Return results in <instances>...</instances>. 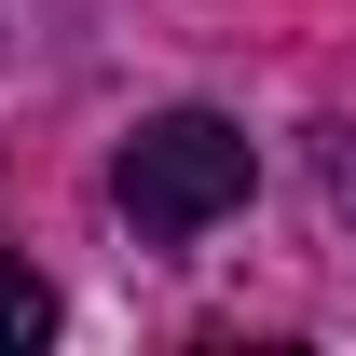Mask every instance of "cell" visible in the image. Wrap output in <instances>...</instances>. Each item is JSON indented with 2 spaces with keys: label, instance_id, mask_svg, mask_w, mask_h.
I'll return each instance as SVG.
<instances>
[{
  "label": "cell",
  "instance_id": "6da1fadb",
  "mask_svg": "<svg viewBox=\"0 0 356 356\" xmlns=\"http://www.w3.org/2000/svg\"><path fill=\"white\" fill-rule=\"evenodd\" d=\"M247 178H261L247 124H220V110H165V124H137V137H124L110 206H124L151 247H192L206 220H233V206H247Z\"/></svg>",
  "mask_w": 356,
  "mask_h": 356
},
{
  "label": "cell",
  "instance_id": "7a4b0ae2",
  "mask_svg": "<svg viewBox=\"0 0 356 356\" xmlns=\"http://www.w3.org/2000/svg\"><path fill=\"white\" fill-rule=\"evenodd\" d=\"M42 329H55V288L28 261H0V343H42Z\"/></svg>",
  "mask_w": 356,
  "mask_h": 356
},
{
  "label": "cell",
  "instance_id": "3957f363",
  "mask_svg": "<svg viewBox=\"0 0 356 356\" xmlns=\"http://www.w3.org/2000/svg\"><path fill=\"white\" fill-rule=\"evenodd\" d=\"M329 192H343V220H356V151H329Z\"/></svg>",
  "mask_w": 356,
  "mask_h": 356
}]
</instances>
